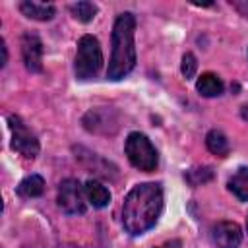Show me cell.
I'll return each instance as SVG.
<instances>
[{"label":"cell","instance_id":"obj_5","mask_svg":"<svg viewBox=\"0 0 248 248\" xmlns=\"http://www.w3.org/2000/svg\"><path fill=\"white\" fill-rule=\"evenodd\" d=\"M8 128L12 132V149L23 155L25 159H35L39 155V140L37 136L29 130V126L23 122L19 114H10L8 116Z\"/></svg>","mask_w":248,"mask_h":248},{"label":"cell","instance_id":"obj_21","mask_svg":"<svg viewBox=\"0 0 248 248\" xmlns=\"http://www.w3.org/2000/svg\"><path fill=\"white\" fill-rule=\"evenodd\" d=\"M0 48H2V62H0V66L4 68V66H6V62H8V46H6V43H4V41H0Z\"/></svg>","mask_w":248,"mask_h":248},{"label":"cell","instance_id":"obj_16","mask_svg":"<svg viewBox=\"0 0 248 248\" xmlns=\"http://www.w3.org/2000/svg\"><path fill=\"white\" fill-rule=\"evenodd\" d=\"M229 190L240 200V202H248V169H238L227 182Z\"/></svg>","mask_w":248,"mask_h":248},{"label":"cell","instance_id":"obj_15","mask_svg":"<svg viewBox=\"0 0 248 248\" xmlns=\"http://www.w3.org/2000/svg\"><path fill=\"white\" fill-rule=\"evenodd\" d=\"M205 147L213 155H217V157H227L229 151H231L229 140H227V136L221 130H209L207 132V136H205Z\"/></svg>","mask_w":248,"mask_h":248},{"label":"cell","instance_id":"obj_4","mask_svg":"<svg viewBox=\"0 0 248 248\" xmlns=\"http://www.w3.org/2000/svg\"><path fill=\"white\" fill-rule=\"evenodd\" d=\"M124 153H126L130 165L143 170V172H151L159 165V155H157L155 145L141 132H130L128 134V138L124 141Z\"/></svg>","mask_w":248,"mask_h":248},{"label":"cell","instance_id":"obj_8","mask_svg":"<svg viewBox=\"0 0 248 248\" xmlns=\"http://www.w3.org/2000/svg\"><path fill=\"white\" fill-rule=\"evenodd\" d=\"M21 58L31 74H41L43 72V41L37 33L25 31L21 35Z\"/></svg>","mask_w":248,"mask_h":248},{"label":"cell","instance_id":"obj_10","mask_svg":"<svg viewBox=\"0 0 248 248\" xmlns=\"http://www.w3.org/2000/svg\"><path fill=\"white\" fill-rule=\"evenodd\" d=\"M76 159H79V163L89 172H95V174H99L103 178H108V180H112L116 176V167L110 165L108 161H105L103 157H99L97 153L85 151L83 147H76Z\"/></svg>","mask_w":248,"mask_h":248},{"label":"cell","instance_id":"obj_7","mask_svg":"<svg viewBox=\"0 0 248 248\" xmlns=\"http://www.w3.org/2000/svg\"><path fill=\"white\" fill-rule=\"evenodd\" d=\"M83 126L85 130L93 132V134H114L118 130V112L112 107H97L85 112L83 116Z\"/></svg>","mask_w":248,"mask_h":248},{"label":"cell","instance_id":"obj_3","mask_svg":"<svg viewBox=\"0 0 248 248\" xmlns=\"http://www.w3.org/2000/svg\"><path fill=\"white\" fill-rule=\"evenodd\" d=\"M103 68V50L93 35H83L78 41L76 60H74V72L78 79H93Z\"/></svg>","mask_w":248,"mask_h":248},{"label":"cell","instance_id":"obj_11","mask_svg":"<svg viewBox=\"0 0 248 248\" xmlns=\"http://www.w3.org/2000/svg\"><path fill=\"white\" fill-rule=\"evenodd\" d=\"M19 12L29 17V19H37V21H48L54 17L56 8L50 2H37V0H23L19 2Z\"/></svg>","mask_w":248,"mask_h":248},{"label":"cell","instance_id":"obj_20","mask_svg":"<svg viewBox=\"0 0 248 248\" xmlns=\"http://www.w3.org/2000/svg\"><path fill=\"white\" fill-rule=\"evenodd\" d=\"M157 248H182V242H180L178 238H172V240L163 242V244H161V246H157Z\"/></svg>","mask_w":248,"mask_h":248},{"label":"cell","instance_id":"obj_6","mask_svg":"<svg viewBox=\"0 0 248 248\" xmlns=\"http://www.w3.org/2000/svg\"><path fill=\"white\" fill-rule=\"evenodd\" d=\"M58 207L66 215H81L85 211V192L83 186L76 178H66L58 186V196H56Z\"/></svg>","mask_w":248,"mask_h":248},{"label":"cell","instance_id":"obj_14","mask_svg":"<svg viewBox=\"0 0 248 248\" xmlns=\"http://www.w3.org/2000/svg\"><path fill=\"white\" fill-rule=\"evenodd\" d=\"M16 192H17V196L27 198V200L29 198H39L45 192V178L41 174H29L17 184Z\"/></svg>","mask_w":248,"mask_h":248},{"label":"cell","instance_id":"obj_12","mask_svg":"<svg viewBox=\"0 0 248 248\" xmlns=\"http://www.w3.org/2000/svg\"><path fill=\"white\" fill-rule=\"evenodd\" d=\"M83 192H85V200L93 207H97V209H103V207H107L110 203V192H108V188L105 184H101L99 180H95V178H91V180H87L83 184Z\"/></svg>","mask_w":248,"mask_h":248},{"label":"cell","instance_id":"obj_1","mask_svg":"<svg viewBox=\"0 0 248 248\" xmlns=\"http://www.w3.org/2000/svg\"><path fill=\"white\" fill-rule=\"evenodd\" d=\"M163 211V188L157 182L136 184L122 203V227L128 234L140 236L155 227Z\"/></svg>","mask_w":248,"mask_h":248},{"label":"cell","instance_id":"obj_18","mask_svg":"<svg viewBox=\"0 0 248 248\" xmlns=\"http://www.w3.org/2000/svg\"><path fill=\"white\" fill-rule=\"evenodd\" d=\"M184 178L190 186H202L213 178V169L211 167H196L184 172Z\"/></svg>","mask_w":248,"mask_h":248},{"label":"cell","instance_id":"obj_22","mask_svg":"<svg viewBox=\"0 0 248 248\" xmlns=\"http://www.w3.org/2000/svg\"><path fill=\"white\" fill-rule=\"evenodd\" d=\"M240 116H242L244 120H248V105H244V107L240 108Z\"/></svg>","mask_w":248,"mask_h":248},{"label":"cell","instance_id":"obj_23","mask_svg":"<svg viewBox=\"0 0 248 248\" xmlns=\"http://www.w3.org/2000/svg\"><path fill=\"white\" fill-rule=\"evenodd\" d=\"M246 231H248V215H246Z\"/></svg>","mask_w":248,"mask_h":248},{"label":"cell","instance_id":"obj_17","mask_svg":"<svg viewBox=\"0 0 248 248\" xmlns=\"http://www.w3.org/2000/svg\"><path fill=\"white\" fill-rule=\"evenodd\" d=\"M70 12H72V16H74L78 21L89 23V21L97 16L99 8H97V4H93V2H74V4H70Z\"/></svg>","mask_w":248,"mask_h":248},{"label":"cell","instance_id":"obj_2","mask_svg":"<svg viewBox=\"0 0 248 248\" xmlns=\"http://www.w3.org/2000/svg\"><path fill=\"white\" fill-rule=\"evenodd\" d=\"M136 16L132 12H124L114 19L112 25V52L107 68V78L110 81L124 79L136 66Z\"/></svg>","mask_w":248,"mask_h":248},{"label":"cell","instance_id":"obj_13","mask_svg":"<svg viewBox=\"0 0 248 248\" xmlns=\"http://www.w3.org/2000/svg\"><path fill=\"white\" fill-rule=\"evenodd\" d=\"M196 89H198V93H200L202 97H219V95L223 93L225 85H223V81H221V78H219L217 74L205 72V74H202V76L198 78Z\"/></svg>","mask_w":248,"mask_h":248},{"label":"cell","instance_id":"obj_19","mask_svg":"<svg viewBox=\"0 0 248 248\" xmlns=\"http://www.w3.org/2000/svg\"><path fill=\"white\" fill-rule=\"evenodd\" d=\"M196 70H198L196 56H194L192 52H186V54L182 56V64H180V72H182V76H184L186 79H190V78H194Z\"/></svg>","mask_w":248,"mask_h":248},{"label":"cell","instance_id":"obj_9","mask_svg":"<svg viewBox=\"0 0 248 248\" xmlns=\"http://www.w3.org/2000/svg\"><path fill=\"white\" fill-rule=\"evenodd\" d=\"M211 240L217 248H238L242 242V229L234 221H219L211 227Z\"/></svg>","mask_w":248,"mask_h":248}]
</instances>
